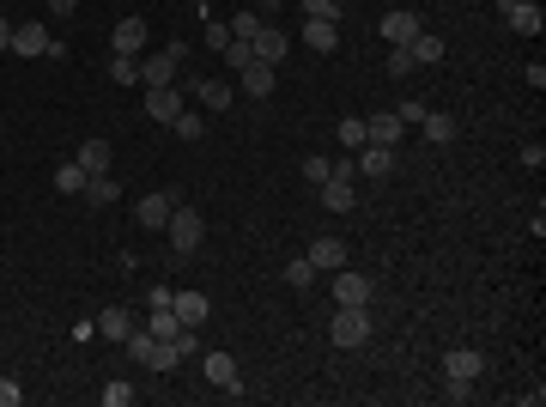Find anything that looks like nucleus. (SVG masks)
<instances>
[{"label":"nucleus","mask_w":546,"mask_h":407,"mask_svg":"<svg viewBox=\"0 0 546 407\" xmlns=\"http://www.w3.org/2000/svg\"><path fill=\"white\" fill-rule=\"evenodd\" d=\"M121 353H128L134 365H146V371H177V365H182V353H177V346H170V341H152L140 323H134V334L121 341Z\"/></svg>","instance_id":"1"},{"label":"nucleus","mask_w":546,"mask_h":407,"mask_svg":"<svg viewBox=\"0 0 546 407\" xmlns=\"http://www.w3.org/2000/svg\"><path fill=\"white\" fill-rule=\"evenodd\" d=\"M328 334H334V346H346V353L364 346L370 341V305H334V328H328Z\"/></svg>","instance_id":"2"},{"label":"nucleus","mask_w":546,"mask_h":407,"mask_svg":"<svg viewBox=\"0 0 546 407\" xmlns=\"http://www.w3.org/2000/svg\"><path fill=\"white\" fill-rule=\"evenodd\" d=\"M164 231H170V249H177V256H195V249L206 244V219L195 213V207H182V201H177V213H170Z\"/></svg>","instance_id":"3"},{"label":"nucleus","mask_w":546,"mask_h":407,"mask_svg":"<svg viewBox=\"0 0 546 407\" xmlns=\"http://www.w3.org/2000/svg\"><path fill=\"white\" fill-rule=\"evenodd\" d=\"M182 55H188V43H170V49H158V55H146L140 62V85L152 92V85H170L177 80V67H182Z\"/></svg>","instance_id":"4"},{"label":"nucleus","mask_w":546,"mask_h":407,"mask_svg":"<svg viewBox=\"0 0 546 407\" xmlns=\"http://www.w3.org/2000/svg\"><path fill=\"white\" fill-rule=\"evenodd\" d=\"M201 377L213 389H225V395H243V371H237V359H231V353H206V359H201Z\"/></svg>","instance_id":"5"},{"label":"nucleus","mask_w":546,"mask_h":407,"mask_svg":"<svg viewBox=\"0 0 546 407\" xmlns=\"http://www.w3.org/2000/svg\"><path fill=\"white\" fill-rule=\"evenodd\" d=\"M170 213H177V189H158V195H140V207H134V219H140L146 231H164V225H170Z\"/></svg>","instance_id":"6"},{"label":"nucleus","mask_w":546,"mask_h":407,"mask_svg":"<svg viewBox=\"0 0 546 407\" xmlns=\"http://www.w3.org/2000/svg\"><path fill=\"white\" fill-rule=\"evenodd\" d=\"M49 24L31 19V24H13V55H24V62H37V55H49Z\"/></svg>","instance_id":"7"},{"label":"nucleus","mask_w":546,"mask_h":407,"mask_svg":"<svg viewBox=\"0 0 546 407\" xmlns=\"http://www.w3.org/2000/svg\"><path fill=\"white\" fill-rule=\"evenodd\" d=\"M182 110H188V103H182V92H177V85H152V92H146V116H152V122H164V128H170V122L182 116Z\"/></svg>","instance_id":"8"},{"label":"nucleus","mask_w":546,"mask_h":407,"mask_svg":"<svg viewBox=\"0 0 546 407\" xmlns=\"http://www.w3.org/2000/svg\"><path fill=\"white\" fill-rule=\"evenodd\" d=\"M249 55H255V62H267V67H280L285 55H292V37H285L280 24H262V37L249 43Z\"/></svg>","instance_id":"9"},{"label":"nucleus","mask_w":546,"mask_h":407,"mask_svg":"<svg viewBox=\"0 0 546 407\" xmlns=\"http://www.w3.org/2000/svg\"><path fill=\"white\" fill-rule=\"evenodd\" d=\"M419 31H425L419 13H407V6H401V13H383V43H388V49H407Z\"/></svg>","instance_id":"10"},{"label":"nucleus","mask_w":546,"mask_h":407,"mask_svg":"<svg viewBox=\"0 0 546 407\" xmlns=\"http://www.w3.org/2000/svg\"><path fill=\"white\" fill-rule=\"evenodd\" d=\"M370 292H377V286L364 280V274H352V267H334V305H370Z\"/></svg>","instance_id":"11"},{"label":"nucleus","mask_w":546,"mask_h":407,"mask_svg":"<svg viewBox=\"0 0 546 407\" xmlns=\"http://www.w3.org/2000/svg\"><path fill=\"white\" fill-rule=\"evenodd\" d=\"M401 134H407V122L395 116V110H383V116H364V141H370V146H401Z\"/></svg>","instance_id":"12"},{"label":"nucleus","mask_w":546,"mask_h":407,"mask_svg":"<svg viewBox=\"0 0 546 407\" xmlns=\"http://www.w3.org/2000/svg\"><path fill=\"white\" fill-rule=\"evenodd\" d=\"M444 377H462V383H480L485 377V353H474V346H455L444 359Z\"/></svg>","instance_id":"13"},{"label":"nucleus","mask_w":546,"mask_h":407,"mask_svg":"<svg viewBox=\"0 0 546 407\" xmlns=\"http://www.w3.org/2000/svg\"><path fill=\"white\" fill-rule=\"evenodd\" d=\"M170 310H177V323H182V328H201L206 316H213L206 292H182V286H177V298H170Z\"/></svg>","instance_id":"14"},{"label":"nucleus","mask_w":546,"mask_h":407,"mask_svg":"<svg viewBox=\"0 0 546 407\" xmlns=\"http://www.w3.org/2000/svg\"><path fill=\"white\" fill-rule=\"evenodd\" d=\"M128 334H134V310L128 305L98 310V341H128Z\"/></svg>","instance_id":"15"},{"label":"nucleus","mask_w":546,"mask_h":407,"mask_svg":"<svg viewBox=\"0 0 546 407\" xmlns=\"http://www.w3.org/2000/svg\"><path fill=\"white\" fill-rule=\"evenodd\" d=\"M310 262H316V274H334V267H346V244L340 237H310V249H303Z\"/></svg>","instance_id":"16"},{"label":"nucleus","mask_w":546,"mask_h":407,"mask_svg":"<svg viewBox=\"0 0 546 407\" xmlns=\"http://www.w3.org/2000/svg\"><path fill=\"white\" fill-rule=\"evenodd\" d=\"M504 19H510V31H516V37H541V31H546V13H541V0H522V6H510Z\"/></svg>","instance_id":"17"},{"label":"nucleus","mask_w":546,"mask_h":407,"mask_svg":"<svg viewBox=\"0 0 546 407\" xmlns=\"http://www.w3.org/2000/svg\"><path fill=\"white\" fill-rule=\"evenodd\" d=\"M303 49H316V55H334V49H340V24L303 19Z\"/></svg>","instance_id":"18"},{"label":"nucleus","mask_w":546,"mask_h":407,"mask_svg":"<svg viewBox=\"0 0 546 407\" xmlns=\"http://www.w3.org/2000/svg\"><path fill=\"white\" fill-rule=\"evenodd\" d=\"M407 55H413V67H437L449 49H444V37H437V31H419V37L407 43Z\"/></svg>","instance_id":"19"},{"label":"nucleus","mask_w":546,"mask_h":407,"mask_svg":"<svg viewBox=\"0 0 546 407\" xmlns=\"http://www.w3.org/2000/svg\"><path fill=\"white\" fill-rule=\"evenodd\" d=\"M237 80H243V92H249V98H267V92H273V67L249 55V62L237 67Z\"/></svg>","instance_id":"20"},{"label":"nucleus","mask_w":546,"mask_h":407,"mask_svg":"<svg viewBox=\"0 0 546 407\" xmlns=\"http://www.w3.org/2000/svg\"><path fill=\"white\" fill-rule=\"evenodd\" d=\"M359 177H388L395 170V146H359Z\"/></svg>","instance_id":"21"},{"label":"nucleus","mask_w":546,"mask_h":407,"mask_svg":"<svg viewBox=\"0 0 546 407\" xmlns=\"http://www.w3.org/2000/svg\"><path fill=\"white\" fill-rule=\"evenodd\" d=\"M110 49H116V55H140L146 49V19H121L116 37H110Z\"/></svg>","instance_id":"22"},{"label":"nucleus","mask_w":546,"mask_h":407,"mask_svg":"<svg viewBox=\"0 0 546 407\" xmlns=\"http://www.w3.org/2000/svg\"><path fill=\"white\" fill-rule=\"evenodd\" d=\"M262 13H255V6H237V19H231V24H225V31H231V43H243V49H249V43H255V37H262Z\"/></svg>","instance_id":"23"},{"label":"nucleus","mask_w":546,"mask_h":407,"mask_svg":"<svg viewBox=\"0 0 546 407\" xmlns=\"http://www.w3.org/2000/svg\"><path fill=\"white\" fill-rule=\"evenodd\" d=\"M73 159H80V170H85V177H110V141H85L80 152H73Z\"/></svg>","instance_id":"24"},{"label":"nucleus","mask_w":546,"mask_h":407,"mask_svg":"<svg viewBox=\"0 0 546 407\" xmlns=\"http://www.w3.org/2000/svg\"><path fill=\"white\" fill-rule=\"evenodd\" d=\"M195 98H201L206 116H219V110H231V85H225V80H201V85H195Z\"/></svg>","instance_id":"25"},{"label":"nucleus","mask_w":546,"mask_h":407,"mask_svg":"<svg viewBox=\"0 0 546 407\" xmlns=\"http://www.w3.org/2000/svg\"><path fill=\"white\" fill-rule=\"evenodd\" d=\"M146 334H152V341H177V334H182L177 310H170V305H164V310H146Z\"/></svg>","instance_id":"26"},{"label":"nucleus","mask_w":546,"mask_h":407,"mask_svg":"<svg viewBox=\"0 0 546 407\" xmlns=\"http://www.w3.org/2000/svg\"><path fill=\"white\" fill-rule=\"evenodd\" d=\"M425 141H431V146H449V141H455V116H444V110H425Z\"/></svg>","instance_id":"27"},{"label":"nucleus","mask_w":546,"mask_h":407,"mask_svg":"<svg viewBox=\"0 0 546 407\" xmlns=\"http://www.w3.org/2000/svg\"><path fill=\"white\" fill-rule=\"evenodd\" d=\"M285 286H292V292H310V286H316V262H310V256H292V262H285Z\"/></svg>","instance_id":"28"},{"label":"nucleus","mask_w":546,"mask_h":407,"mask_svg":"<svg viewBox=\"0 0 546 407\" xmlns=\"http://www.w3.org/2000/svg\"><path fill=\"white\" fill-rule=\"evenodd\" d=\"M85 183H91V177L80 170V159H67V164L55 170V189H61V195H85Z\"/></svg>","instance_id":"29"},{"label":"nucleus","mask_w":546,"mask_h":407,"mask_svg":"<svg viewBox=\"0 0 546 407\" xmlns=\"http://www.w3.org/2000/svg\"><path fill=\"white\" fill-rule=\"evenodd\" d=\"M85 201H91V207L121 201V183H116V177H91V183H85Z\"/></svg>","instance_id":"30"},{"label":"nucleus","mask_w":546,"mask_h":407,"mask_svg":"<svg viewBox=\"0 0 546 407\" xmlns=\"http://www.w3.org/2000/svg\"><path fill=\"white\" fill-rule=\"evenodd\" d=\"M110 80L116 85H140V55H110Z\"/></svg>","instance_id":"31"},{"label":"nucleus","mask_w":546,"mask_h":407,"mask_svg":"<svg viewBox=\"0 0 546 407\" xmlns=\"http://www.w3.org/2000/svg\"><path fill=\"white\" fill-rule=\"evenodd\" d=\"M103 407H134V383L128 377H110L103 383Z\"/></svg>","instance_id":"32"},{"label":"nucleus","mask_w":546,"mask_h":407,"mask_svg":"<svg viewBox=\"0 0 546 407\" xmlns=\"http://www.w3.org/2000/svg\"><path fill=\"white\" fill-rule=\"evenodd\" d=\"M328 177H334V159H322V152H316V159H303V183H310V189H322Z\"/></svg>","instance_id":"33"},{"label":"nucleus","mask_w":546,"mask_h":407,"mask_svg":"<svg viewBox=\"0 0 546 407\" xmlns=\"http://www.w3.org/2000/svg\"><path fill=\"white\" fill-rule=\"evenodd\" d=\"M170 128H177L182 141H201V134H206V116H201V110H182V116H177Z\"/></svg>","instance_id":"34"},{"label":"nucleus","mask_w":546,"mask_h":407,"mask_svg":"<svg viewBox=\"0 0 546 407\" xmlns=\"http://www.w3.org/2000/svg\"><path fill=\"white\" fill-rule=\"evenodd\" d=\"M303 19H328V24H340V0H303Z\"/></svg>","instance_id":"35"},{"label":"nucleus","mask_w":546,"mask_h":407,"mask_svg":"<svg viewBox=\"0 0 546 407\" xmlns=\"http://www.w3.org/2000/svg\"><path fill=\"white\" fill-rule=\"evenodd\" d=\"M444 402H474V383H462V377H444Z\"/></svg>","instance_id":"36"},{"label":"nucleus","mask_w":546,"mask_h":407,"mask_svg":"<svg viewBox=\"0 0 546 407\" xmlns=\"http://www.w3.org/2000/svg\"><path fill=\"white\" fill-rule=\"evenodd\" d=\"M413 73V55L407 49H388V80H407Z\"/></svg>","instance_id":"37"},{"label":"nucleus","mask_w":546,"mask_h":407,"mask_svg":"<svg viewBox=\"0 0 546 407\" xmlns=\"http://www.w3.org/2000/svg\"><path fill=\"white\" fill-rule=\"evenodd\" d=\"M340 146H370V141H364V122H359V116H352V122H340Z\"/></svg>","instance_id":"38"},{"label":"nucleus","mask_w":546,"mask_h":407,"mask_svg":"<svg viewBox=\"0 0 546 407\" xmlns=\"http://www.w3.org/2000/svg\"><path fill=\"white\" fill-rule=\"evenodd\" d=\"M395 116H401V122H407V128H419V122H425V103H419V98H407V103H401V110H395Z\"/></svg>","instance_id":"39"},{"label":"nucleus","mask_w":546,"mask_h":407,"mask_svg":"<svg viewBox=\"0 0 546 407\" xmlns=\"http://www.w3.org/2000/svg\"><path fill=\"white\" fill-rule=\"evenodd\" d=\"M206 49H219V55H225V49H231V31H225V24H206Z\"/></svg>","instance_id":"40"},{"label":"nucleus","mask_w":546,"mask_h":407,"mask_svg":"<svg viewBox=\"0 0 546 407\" xmlns=\"http://www.w3.org/2000/svg\"><path fill=\"white\" fill-rule=\"evenodd\" d=\"M541 164H546V146L528 141V146H522V170H541Z\"/></svg>","instance_id":"41"},{"label":"nucleus","mask_w":546,"mask_h":407,"mask_svg":"<svg viewBox=\"0 0 546 407\" xmlns=\"http://www.w3.org/2000/svg\"><path fill=\"white\" fill-rule=\"evenodd\" d=\"M170 298H177V286H152V292H146V310H164Z\"/></svg>","instance_id":"42"},{"label":"nucleus","mask_w":546,"mask_h":407,"mask_svg":"<svg viewBox=\"0 0 546 407\" xmlns=\"http://www.w3.org/2000/svg\"><path fill=\"white\" fill-rule=\"evenodd\" d=\"M19 402H24V389L13 377H0V407H19Z\"/></svg>","instance_id":"43"},{"label":"nucleus","mask_w":546,"mask_h":407,"mask_svg":"<svg viewBox=\"0 0 546 407\" xmlns=\"http://www.w3.org/2000/svg\"><path fill=\"white\" fill-rule=\"evenodd\" d=\"M49 13H55V19H73V13H80V0H49Z\"/></svg>","instance_id":"44"},{"label":"nucleus","mask_w":546,"mask_h":407,"mask_svg":"<svg viewBox=\"0 0 546 407\" xmlns=\"http://www.w3.org/2000/svg\"><path fill=\"white\" fill-rule=\"evenodd\" d=\"M249 6H255V13H262V19H273V13H280L285 0H249Z\"/></svg>","instance_id":"45"},{"label":"nucleus","mask_w":546,"mask_h":407,"mask_svg":"<svg viewBox=\"0 0 546 407\" xmlns=\"http://www.w3.org/2000/svg\"><path fill=\"white\" fill-rule=\"evenodd\" d=\"M0 49H13V24H6V13H0Z\"/></svg>","instance_id":"46"},{"label":"nucleus","mask_w":546,"mask_h":407,"mask_svg":"<svg viewBox=\"0 0 546 407\" xmlns=\"http://www.w3.org/2000/svg\"><path fill=\"white\" fill-rule=\"evenodd\" d=\"M498 6H504V13H510V6H522V0H498Z\"/></svg>","instance_id":"47"},{"label":"nucleus","mask_w":546,"mask_h":407,"mask_svg":"<svg viewBox=\"0 0 546 407\" xmlns=\"http://www.w3.org/2000/svg\"><path fill=\"white\" fill-rule=\"evenodd\" d=\"M0 6H6V0H0Z\"/></svg>","instance_id":"48"}]
</instances>
